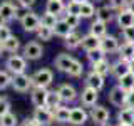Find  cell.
I'll use <instances>...</instances> for the list:
<instances>
[{
	"instance_id": "7a4b0ae2",
	"label": "cell",
	"mask_w": 134,
	"mask_h": 126,
	"mask_svg": "<svg viewBox=\"0 0 134 126\" xmlns=\"http://www.w3.org/2000/svg\"><path fill=\"white\" fill-rule=\"evenodd\" d=\"M32 82H34V87H49L50 84L54 82V72L52 69L49 67H40L37 69L35 72L32 74Z\"/></svg>"
},
{
	"instance_id": "5b68a950",
	"label": "cell",
	"mask_w": 134,
	"mask_h": 126,
	"mask_svg": "<svg viewBox=\"0 0 134 126\" xmlns=\"http://www.w3.org/2000/svg\"><path fill=\"white\" fill-rule=\"evenodd\" d=\"M22 56L27 61H39L44 56V47L39 40H29L22 47Z\"/></svg>"
},
{
	"instance_id": "7dc6e473",
	"label": "cell",
	"mask_w": 134,
	"mask_h": 126,
	"mask_svg": "<svg viewBox=\"0 0 134 126\" xmlns=\"http://www.w3.org/2000/svg\"><path fill=\"white\" fill-rule=\"evenodd\" d=\"M20 126H40L37 121H34V118H27V119H24L22 121V124Z\"/></svg>"
},
{
	"instance_id": "83f0119b",
	"label": "cell",
	"mask_w": 134,
	"mask_h": 126,
	"mask_svg": "<svg viewBox=\"0 0 134 126\" xmlns=\"http://www.w3.org/2000/svg\"><path fill=\"white\" fill-rule=\"evenodd\" d=\"M111 64L112 62H109L107 57H106V59H102V61H97V62H94V64H91L92 66L91 71H94V72H97L100 76H107V74H111Z\"/></svg>"
},
{
	"instance_id": "f6af8a7d",
	"label": "cell",
	"mask_w": 134,
	"mask_h": 126,
	"mask_svg": "<svg viewBox=\"0 0 134 126\" xmlns=\"http://www.w3.org/2000/svg\"><path fill=\"white\" fill-rule=\"evenodd\" d=\"M35 2L37 0H19V5L24 7V8H30V7L35 5Z\"/></svg>"
},
{
	"instance_id": "b9f144b4",
	"label": "cell",
	"mask_w": 134,
	"mask_h": 126,
	"mask_svg": "<svg viewBox=\"0 0 134 126\" xmlns=\"http://www.w3.org/2000/svg\"><path fill=\"white\" fill-rule=\"evenodd\" d=\"M127 3H129V0H109V5L116 12H121L124 8H127Z\"/></svg>"
},
{
	"instance_id": "ac0fdd59",
	"label": "cell",
	"mask_w": 134,
	"mask_h": 126,
	"mask_svg": "<svg viewBox=\"0 0 134 126\" xmlns=\"http://www.w3.org/2000/svg\"><path fill=\"white\" fill-rule=\"evenodd\" d=\"M84 84L100 91V89H104V86H106V76H100L97 72H94V71H91L89 74H86V81H84Z\"/></svg>"
},
{
	"instance_id": "f1b7e54d",
	"label": "cell",
	"mask_w": 134,
	"mask_h": 126,
	"mask_svg": "<svg viewBox=\"0 0 134 126\" xmlns=\"http://www.w3.org/2000/svg\"><path fill=\"white\" fill-rule=\"evenodd\" d=\"M117 54H119L121 59H126V61L134 59V44H132V42H122Z\"/></svg>"
},
{
	"instance_id": "d590c367",
	"label": "cell",
	"mask_w": 134,
	"mask_h": 126,
	"mask_svg": "<svg viewBox=\"0 0 134 126\" xmlns=\"http://www.w3.org/2000/svg\"><path fill=\"white\" fill-rule=\"evenodd\" d=\"M86 56H87V61H89L91 64H94V62H97V61H102V59H106L107 54L99 47V49L91 50V52H86Z\"/></svg>"
},
{
	"instance_id": "277c9868",
	"label": "cell",
	"mask_w": 134,
	"mask_h": 126,
	"mask_svg": "<svg viewBox=\"0 0 134 126\" xmlns=\"http://www.w3.org/2000/svg\"><path fill=\"white\" fill-rule=\"evenodd\" d=\"M89 119L97 126H106V124H109L111 113H109L107 108L100 106V104H96V106H92L91 111H89Z\"/></svg>"
},
{
	"instance_id": "60d3db41",
	"label": "cell",
	"mask_w": 134,
	"mask_h": 126,
	"mask_svg": "<svg viewBox=\"0 0 134 126\" xmlns=\"http://www.w3.org/2000/svg\"><path fill=\"white\" fill-rule=\"evenodd\" d=\"M121 35H122L124 42H132V44H134V25H132V27L121 29Z\"/></svg>"
},
{
	"instance_id": "30bf717a",
	"label": "cell",
	"mask_w": 134,
	"mask_h": 126,
	"mask_svg": "<svg viewBox=\"0 0 134 126\" xmlns=\"http://www.w3.org/2000/svg\"><path fill=\"white\" fill-rule=\"evenodd\" d=\"M57 92L60 94L62 103H64V104L74 103L75 99H79V92H77V89H75L72 84H69V82H62L60 86L57 87Z\"/></svg>"
},
{
	"instance_id": "ba28073f",
	"label": "cell",
	"mask_w": 134,
	"mask_h": 126,
	"mask_svg": "<svg viewBox=\"0 0 134 126\" xmlns=\"http://www.w3.org/2000/svg\"><path fill=\"white\" fill-rule=\"evenodd\" d=\"M34 121H37L40 126H50L54 123V111L52 109H49L47 106H40V108H35L34 109Z\"/></svg>"
},
{
	"instance_id": "52a82bcc",
	"label": "cell",
	"mask_w": 134,
	"mask_h": 126,
	"mask_svg": "<svg viewBox=\"0 0 134 126\" xmlns=\"http://www.w3.org/2000/svg\"><path fill=\"white\" fill-rule=\"evenodd\" d=\"M34 87L32 82V76L29 74H15L14 79H12V89L17 92H29Z\"/></svg>"
},
{
	"instance_id": "5bb4252c",
	"label": "cell",
	"mask_w": 134,
	"mask_h": 126,
	"mask_svg": "<svg viewBox=\"0 0 134 126\" xmlns=\"http://www.w3.org/2000/svg\"><path fill=\"white\" fill-rule=\"evenodd\" d=\"M75 57L72 54H67V52H62V54H57L55 59H54V66H55L57 71H60V72H65L70 69V66L74 64Z\"/></svg>"
},
{
	"instance_id": "8fae6325",
	"label": "cell",
	"mask_w": 134,
	"mask_h": 126,
	"mask_svg": "<svg viewBox=\"0 0 134 126\" xmlns=\"http://www.w3.org/2000/svg\"><path fill=\"white\" fill-rule=\"evenodd\" d=\"M121 44H122V42L119 40V37L111 35V34H107V35H104L102 39H100V49H102L106 54H116V52H119Z\"/></svg>"
},
{
	"instance_id": "f546056e",
	"label": "cell",
	"mask_w": 134,
	"mask_h": 126,
	"mask_svg": "<svg viewBox=\"0 0 134 126\" xmlns=\"http://www.w3.org/2000/svg\"><path fill=\"white\" fill-rule=\"evenodd\" d=\"M62 98H60V94L57 92V89H54V91H49V96H47V103H45V106H47L49 109H55L59 106H62Z\"/></svg>"
},
{
	"instance_id": "bcb514c9",
	"label": "cell",
	"mask_w": 134,
	"mask_h": 126,
	"mask_svg": "<svg viewBox=\"0 0 134 126\" xmlns=\"http://www.w3.org/2000/svg\"><path fill=\"white\" fill-rule=\"evenodd\" d=\"M126 106H127V108H132V109H134V91H129V92H127Z\"/></svg>"
},
{
	"instance_id": "ee69618b",
	"label": "cell",
	"mask_w": 134,
	"mask_h": 126,
	"mask_svg": "<svg viewBox=\"0 0 134 126\" xmlns=\"http://www.w3.org/2000/svg\"><path fill=\"white\" fill-rule=\"evenodd\" d=\"M10 35H14V34H12V30H10V27H7V24L2 25V27H0V42L7 40Z\"/></svg>"
},
{
	"instance_id": "9c48e42d",
	"label": "cell",
	"mask_w": 134,
	"mask_h": 126,
	"mask_svg": "<svg viewBox=\"0 0 134 126\" xmlns=\"http://www.w3.org/2000/svg\"><path fill=\"white\" fill-rule=\"evenodd\" d=\"M109 103L116 108H124L126 106V99H127V91H124L119 84H116L111 91H109Z\"/></svg>"
},
{
	"instance_id": "f35d334b",
	"label": "cell",
	"mask_w": 134,
	"mask_h": 126,
	"mask_svg": "<svg viewBox=\"0 0 134 126\" xmlns=\"http://www.w3.org/2000/svg\"><path fill=\"white\" fill-rule=\"evenodd\" d=\"M0 126H17V116L14 113H7L0 118Z\"/></svg>"
},
{
	"instance_id": "e575fe53",
	"label": "cell",
	"mask_w": 134,
	"mask_h": 126,
	"mask_svg": "<svg viewBox=\"0 0 134 126\" xmlns=\"http://www.w3.org/2000/svg\"><path fill=\"white\" fill-rule=\"evenodd\" d=\"M67 74H69L70 77H74V79L82 77V74H84V64H82L81 61H77V59H75L74 64L70 66V69L67 71Z\"/></svg>"
},
{
	"instance_id": "603a6c76",
	"label": "cell",
	"mask_w": 134,
	"mask_h": 126,
	"mask_svg": "<svg viewBox=\"0 0 134 126\" xmlns=\"http://www.w3.org/2000/svg\"><path fill=\"white\" fill-rule=\"evenodd\" d=\"M81 42H82V35L77 30H72L64 39V47L69 49V50H75V49L81 47Z\"/></svg>"
},
{
	"instance_id": "2e32d148",
	"label": "cell",
	"mask_w": 134,
	"mask_h": 126,
	"mask_svg": "<svg viewBox=\"0 0 134 126\" xmlns=\"http://www.w3.org/2000/svg\"><path fill=\"white\" fill-rule=\"evenodd\" d=\"M116 24L119 29H126V27H132L134 25V12H131L129 8H124L121 12H116Z\"/></svg>"
},
{
	"instance_id": "db71d44e",
	"label": "cell",
	"mask_w": 134,
	"mask_h": 126,
	"mask_svg": "<svg viewBox=\"0 0 134 126\" xmlns=\"http://www.w3.org/2000/svg\"><path fill=\"white\" fill-rule=\"evenodd\" d=\"M117 126H129V124H119V123H117Z\"/></svg>"
},
{
	"instance_id": "7bdbcfd3",
	"label": "cell",
	"mask_w": 134,
	"mask_h": 126,
	"mask_svg": "<svg viewBox=\"0 0 134 126\" xmlns=\"http://www.w3.org/2000/svg\"><path fill=\"white\" fill-rule=\"evenodd\" d=\"M7 113H10V101L7 98H2V96H0V118L3 114H7Z\"/></svg>"
},
{
	"instance_id": "11a10c76",
	"label": "cell",
	"mask_w": 134,
	"mask_h": 126,
	"mask_svg": "<svg viewBox=\"0 0 134 126\" xmlns=\"http://www.w3.org/2000/svg\"><path fill=\"white\" fill-rule=\"evenodd\" d=\"M96 2H100V0H96Z\"/></svg>"
},
{
	"instance_id": "484cf974",
	"label": "cell",
	"mask_w": 134,
	"mask_h": 126,
	"mask_svg": "<svg viewBox=\"0 0 134 126\" xmlns=\"http://www.w3.org/2000/svg\"><path fill=\"white\" fill-rule=\"evenodd\" d=\"M2 47H3V52H10V54H17L22 45H20V39L17 35H10L7 40L2 42Z\"/></svg>"
},
{
	"instance_id": "f5cc1de1",
	"label": "cell",
	"mask_w": 134,
	"mask_h": 126,
	"mask_svg": "<svg viewBox=\"0 0 134 126\" xmlns=\"http://www.w3.org/2000/svg\"><path fill=\"white\" fill-rule=\"evenodd\" d=\"M75 2H81L82 3V2H87V0H75Z\"/></svg>"
},
{
	"instance_id": "4fadbf2b",
	"label": "cell",
	"mask_w": 134,
	"mask_h": 126,
	"mask_svg": "<svg viewBox=\"0 0 134 126\" xmlns=\"http://www.w3.org/2000/svg\"><path fill=\"white\" fill-rule=\"evenodd\" d=\"M20 8H22L20 5H15L10 0H7L0 3V14L5 19V22H12V20H17V14L20 12Z\"/></svg>"
},
{
	"instance_id": "1f68e13d",
	"label": "cell",
	"mask_w": 134,
	"mask_h": 126,
	"mask_svg": "<svg viewBox=\"0 0 134 126\" xmlns=\"http://www.w3.org/2000/svg\"><path fill=\"white\" fill-rule=\"evenodd\" d=\"M117 84H119L121 87H122L124 91H132V87H134V74L132 72H127V74H124L122 77H119L117 79Z\"/></svg>"
},
{
	"instance_id": "7402d4cb",
	"label": "cell",
	"mask_w": 134,
	"mask_h": 126,
	"mask_svg": "<svg viewBox=\"0 0 134 126\" xmlns=\"http://www.w3.org/2000/svg\"><path fill=\"white\" fill-rule=\"evenodd\" d=\"M81 47L86 50V52H91V50H94V49H99L100 47V39L96 37V35H92V34H86V35H82Z\"/></svg>"
},
{
	"instance_id": "3957f363",
	"label": "cell",
	"mask_w": 134,
	"mask_h": 126,
	"mask_svg": "<svg viewBox=\"0 0 134 126\" xmlns=\"http://www.w3.org/2000/svg\"><path fill=\"white\" fill-rule=\"evenodd\" d=\"M19 22H20V27H22L25 32H27V34H32V32H37V30H39V27H40V17L37 15L34 10L29 8Z\"/></svg>"
},
{
	"instance_id": "ab89813d",
	"label": "cell",
	"mask_w": 134,
	"mask_h": 126,
	"mask_svg": "<svg viewBox=\"0 0 134 126\" xmlns=\"http://www.w3.org/2000/svg\"><path fill=\"white\" fill-rule=\"evenodd\" d=\"M81 12V2H75V0H69L65 3V14H75L79 15Z\"/></svg>"
},
{
	"instance_id": "8d00e7d4",
	"label": "cell",
	"mask_w": 134,
	"mask_h": 126,
	"mask_svg": "<svg viewBox=\"0 0 134 126\" xmlns=\"http://www.w3.org/2000/svg\"><path fill=\"white\" fill-rule=\"evenodd\" d=\"M12 79H14V74H10L7 69L0 71V91L7 89L8 86H12Z\"/></svg>"
},
{
	"instance_id": "9f6ffc18",
	"label": "cell",
	"mask_w": 134,
	"mask_h": 126,
	"mask_svg": "<svg viewBox=\"0 0 134 126\" xmlns=\"http://www.w3.org/2000/svg\"><path fill=\"white\" fill-rule=\"evenodd\" d=\"M106 126H111V124H106Z\"/></svg>"
},
{
	"instance_id": "4316f807",
	"label": "cell",
	"mask_w": 134,
	"mask_h": 126,
	"mask_svg": "<svg viewBox=\"0 0 134 126\" xmlns=\"http://www.w3.org/2000/svg\"><path fill=\"white\" fill-rule=\"evenodd\" d=\"M70 32H72V29H70V25L64 20V17H62V19H59L57 24H55V27H54V35L65 39V37L69 35Z\"/></svg>"
},
{
	"instance_id": "836d02e7",
	"label": "cell",
	"mask_w": 134,
	"mask_h": 126,
	"mask_svg": "<svg viewBox=\"0 0 134 126\" xmlns=\"http://www.w3.org/2000/svg\"><path fill=\"white\" fill-rule=\"evenodd\" d=\"M59 19H60V17H57V15H54V14H49V12H44L42 17H40V25H45V27L54 29Z\"/></svg>"
},
{
	"instance_id": "4dcf8cb0",
	"label": "cell",
	"mask_w": 134,
	"mask_h": 126,
	"mask_svg": "<svg viewBox=\"0 0 134 126\" xmlns=\"http://www.w3.org/2000/svg\"><path fill=\"white\" fill-rule=\"evenodd\" d=\"M96 10H97V8L94 7V3H92L91 0H87V2L81 3V12H79V15H81L82 19H92V17H96Z\"/></svg>"
},
{
	"instance_id": "816d5d0a",
	"label": "cell",
	"mask_w": 134,
	"mask_h": 126,
	"mask_svg": "<svg viewBox=\"0 0 134 126\" xmlns=\"http://www.w3.org/2000/svg\"><path fill=\"white\" fill-rule=\"evenodd\" d=\"M2 52H3V47H2V42H0V56H2Z\"/></svg>"
},
{
	"instance_id": "9a60e30c",
	"label": "cell",
	"mask_w": 134,
	"mask_h": 126,
	"mask_svg": "<svg viewBox=\"0 0 134 126\" xmlns=\"http://www.w3.org/2000/svg\"><path fill=\"white\" fill-rule=\"evenodd\" d=\"M47 96H49V87H32L30 89V101L35 108L45 106L47 103Z\"/></svg>"
},
{
	"instance_id": "6da1fadb",
	"label": "cell",
	"mask_w": 134,
	"mask_h": 126,
	"mask_svg": "<svg viewBox=\"0 0 134 126\" xmlns=\"http://www.w3.org/2000/svg\"><path fill=\"white\" fill-rule=\"evenodd\" d=\"M5 69L10 74H24L27 69V59L22 54H10L8 59L5 61Z\"/></svg>"
},
{
	"instance_id": "7c38bea8",
	"label": "cell",
	"mask_w": 134,
	"mask_h": 126,
	"mask_svg": "<svg viewBox=\"0 0 134 126\" xmlns=\"http://www.w3.org/2000/svg\"><path fill=\"white\" fill-rule=\"evenodd\" d=\"M87 119H89V113L86 111V108H84V106L70 108V119H69V124H72V126H84Z\"/></svg>"
},
{
	"instance_id": "f907efd6",
	"label": "cell",
	"mask_w": 134,
	"mask_h": 126,
	"mask_svg": "<svg viewBox=\"0 0 134 126\" xmlns=\"http://www.w3.org/2000/svg\"><path fill=\"white\" fill-rule=\"evenodd\" d=\"M7 22H5V19H3V17H2V14H0V27H2V25H5Z\"/></svg>"
},
{
	"instance_id": "cb8c5ba5",
	"label": "cell",
	"mask_w": 134,
	"mask_h": 126,
	"mask_svg": "<svg viewBox=\"0 0 134 126\" xmlns=\"http://www.w3.org/2000/svg\"><path fill=\"white\" fill-rule=\"evenodd\" d=\"M54 119L55 123H69L70 119V108L67 104H62L54 109Z\"/></svg>"
},
{
	"instance_id": "d6a6232c",
	"label": "cell",
	"mask_w": 134,
	"mask_h": 126,
	"mask_svg": "<svg viewBox=\"0 0 134 126\" xmlns=\"http://www.w3.org/2000/svg\"><path fill=\"white\" fill-rule=\"evenodd\" d=\"M35 34H37V40L49 42V40H52V37H54V29L45 27V25H40L39 30H37Z\"/></svg>"
},
{
	"instance_id": "e0dca14e",
	"label": "cell",
	"mask_w": 134,
	"mask_h": 126,
	"mask_svg": "<svg viewBox=\"0 0 134 126\" xmlns=\"http://www.w3.org/2000/svg\"><path fill=\"white\" fill-rule=\"evenodd\" d=\"M131 72V66H129V61H126V59H121L117 57V61H114L111 64V74L114 76L116 79L122 77L124 74Z\"/></svg>"
},
{
	"instance_id": "c3c4849f",
	"label": "cell",
	"mask_w": 134,
	"mask_h": 126,
	"mask_svg": "<svg viewBox=\"0 0 134 126\" xmlns=\"http://www.w3.org/2000/svg\"><path fill=\"white\" fill-rule=\"evenodd\" d=\"M127 8L131 12H134V0H129V3H127Z\"/></svg>"
},
{
	"instance_id": "8992f818",
	"label": "cell",
	"mask_w": 134,
	"mask_h": 126,
	"mask_svg": "<svg viewBox=\"0 0 134 126\" xmlns=\"http://www.w3.org/2000/svg\"><path fill=\"white\" fill-rule=\"evenodd\" d=\"M79 101H81V106H84V108L96 106L99 101V91L91 86H84L81 94H79Z\"/></svg>"
},
{
	"instance_id": "74e56055",
	"label": "cell",
	"mask_w": 134,
	"mask_h": 126,
	"mask_svg": "<svg viewBox=\"0 0 134 126\" xmlns=\"http://www.w3.org/2000/svg\"><path fill=\"white\" fill-rule=\"evenodd\" d=\"M64 20L70 25V29H72V30H75V29L81 25L82 17L81 15H75V14H64Z\"/></svg>"
},
{
	"instance_id": "d6986e66",
	"label": "cell",
	"mask_w": 134,
	"mask_h": 126,
	"mask_svg": "<svg viewBox=\"0 0 134 126\" xmlns=\"http://www.w3.org/2000/svg\"><path fill=\"white\" fill-rule=\"evenodd\" d=\"M96 19L109 24L116 19V10L109 5V3L107 5H100V7H97V10H96Z\"/></svg>"
},
{
	"instance_id": "681fc988",
	"label": "cell",
	"mask_w": 134,
	"mask_h": 126,
	"mask_svg": "<svg viewBox=\"0 0 134 126\" xmlns=\"http://www.w3.org/2000/svg\"><path fill=\"white\" fill-rule=\"evenodd\" d=\"M129 66H131V72L134 74V59H131V61H129Z\"/></svg>"
},
{
	"instance_id": "6f0895ef",
	"label": "cell",
	"mask_w": 134,
	"mask_h": 126,
	"mask_svg": "<svg viewBox=\"0 0 134 126\" xmlns=\"http://www.w3.org/2000/svg\"><path fill=\"white\" fill-rule=\"evenodd\" d=\"M132 91H134V87H132Z\"/></svg>"
},
{
	"instance_id": "44dd1931",
	"label": "cell",
	"mask_w": 134,
	"mask_h": 126,
	"mask_svg": "<svg viewBox=\"0 0 134 126\" xmlns=\"http://www.w3.org/2000/svg\"><path fill=\"white\" fill-rule=\"evenodd\" d=\"M45 12L54 14V15H57V17L64 15L65 14V3H64V0H47V3H45Z\"/></svg>"
},
{
	"instance_id": "d4e9b609",
	"label": "cell",
	"mask_w": 134,
	"mask_h": 126,
	"mask_svg": "<svg viewBox=\"0 0 134 126\" xmlns=\"http://www.w3.org/2000/svg\"><path fill=\"white\" fill-rule=\"evenodd\" d=\"M89 34L99 37V39H102L104 35H107V24L102 22V20H97V19H96L94 22L91 24V27H89Z\"/></svg>"
},
{
	"instance_id": "ffe728a7",
	"label": "cell",
	"mask_w": 134,
	"mask_h": 126,
	"mask_svg": "<svg viewBox=\"0 0 134 126\" xmlns=\"http://www.w3.org/2000/svg\"><path fill=\"white\" fill-rule=\"evenodd\" d=\"M117 123L134 126V109L127 108V106L119 108V111H117Z\"/></svg>"
}]
</instances>
